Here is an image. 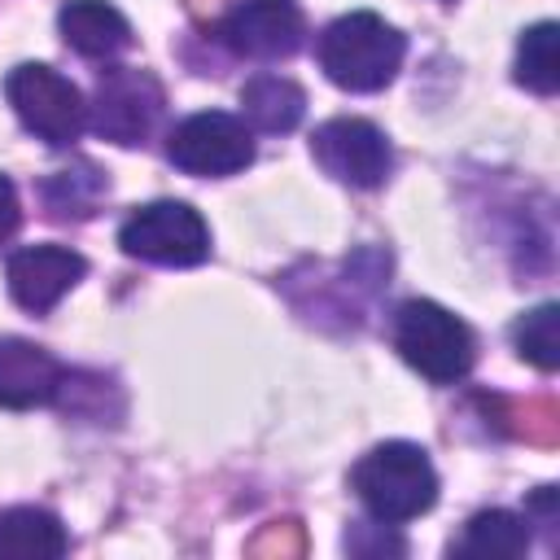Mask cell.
<instances>
[{
	"mask_svg": "<svg viewBox=\"0 0 560 560\" xmlns=\"http://www.w3.org/2000/svg\"><path fill=\"white\" fill-rule=\"evenodd\" d=\"M4 96H9L13 114L22 118V127L52 149L74 144L88 122L83 92L66 74H57L52 66H39V61L13 66L4 79Z\"/></svg>",
	"mask_w": 560,
	"mask_h": 560,
	"instance_id": "cell-4",
	"label": "cell"
},
{
	"mask_svg": "<svg viewBox=\"0 0 560 560\" xmlns=\"http://www.w3.org/2000/svg\"><path fill=\"white\" fill-rule=\"evenodd\" d=\"M512 346H516V354L529 359L534 368L556 372V363H560V306H556V302H542V306L525 311V315L512 324Z\"/></svg>",
	"mask_w": 560,
	"mask_h": 560,
	"instance_id": "cell-18",
	"label": "cell"
},
{
	"mask_svg": "<svg viewBox=\"0 0 560 560\" xmlns=\"http://www.w3.org/2000/svg\"><path fill=\"white\" fill-rule=\"evenodd\" d=\"M83 271H88V262L70 245H26V249L9 254V262H4L9 293L31 315H48L83 280Z\"/></svg>",
	"mask_w": 560,
	"mask_h": 560,
	"instance_id": "cell-10",
	"label": "cell"
},
{
	"mask_svg": "<svg viewBox=\"0 0 560 560\" xmlns=\"http://www.w3.org/2000/svg\"><path fill=\"white\" fill-rule=\"evenodd\" d=\"M66 368L26 337H0V407L26 411L57 398Z\"/></svg>",
	"mask_w": 560,
	"mask_h": 560,
	"instance_id": "cell-11",
	"label": "cell"
},
{
	"mask_svg": "<svg viewBox=\"0 0 560 560\" xmlns=\"http://www.w3.org/2000/svg\"><path fill=\"white\" fill-rule=\"evenodd\" d=\"M70 534L44 508H9L0 512V560H57L66 556Z\"/></svg>",
	"mask_w": 560,
	"mask_h": 560,
	"instance_id": "cell-14",
	"label": "cell"
},
{
	"mask_svg": "<svg viewBox=\"0 0 560 560\" xmlns=\"http://www.w3.org/2000/svg\"><path fill=\"white\" fill-rule=\"evenodd\" d=\"M525 547H529V521L508 508H486L468 516L451 551L468 560H512V556H525Z\"/></svg>",
	"mask_w": 560,
	"mask_h": 560,
	"instance_id": "cell-15",
	"label": "cell"
},
{
	"mask_svg": "<svg viewBox=\"0 0 560 560\" xmlns=\"http://www.w3.org/2000/svg\"><path fill=\"white\" fill-rule=\"evenodd\" d=\"M350 486H354L359 503L368 508V516L385 521V525L416 521L438 503V472H433L424 446H416V442L372 446L354 464Z\"/></svg>",
	"mask_w": 560,
	"mask_h": 560,
	"instance_id": "cell-1",
	"label": "cell"
},
{
	"mask_svg": "<svg viewBox=\"0 0 560 560\" xmlns=\"http://www.w3.org/2000/svg\"><path fill=\"white\" fill-rule=\"evenodd\" d=\"M61 39L92 61H105L131 44V22L109 0H66L57 13Z\"/></svg>",
	"mask_w": 560,
	"mask_h": 560,
	"instance_id": "cell-12",
	"label": "cell"
},
{
	"mask_svg": "<svg viewBox=\"0 0 560 560\" xmlns=\"http://www.w3.org/2000/svg\"><path fill=\"white\" fill-rule=\"evenodd\" d=\"M302 9L293 0H241L214 26V35L249 61H280L302 48Z\"/></svg>",
	"mask_w": 560,
	"mask_h": 560,
	"instance_id": "cell-9",
	"label": "cell"
},
{
	"mask_svg": "<svg viewBox=\"0 0 560 560\" xmlns=\"http://www.w3.org/2000/svg\"><path fill=\"white\" fill-rule=\"evenodd\" d=\"M394 350L433 385H455L472 372L477 341L459 315L429 298H411L394 311Z\"/></svg>",
	"mask_w": 560,
	"mask_h": 560,
	"instance_id": "cell-3",
	"label": "cell"
},
{
	"mask_svg": "<svg viewBox=\"0 0 560 560\" xmlns=\"http://www.w3.org/2000/svg\"><path fill=\"white\" fill-rule=\"evenodd\" d=\"M105 192H109V179H105V171H96L92 162L52 171V175L39 184V197H44V206H48L57 219H88V214H96V206H101Z\"/></svg>",
	"mask_w": 560,
	"mask_h": 560,
	"instance_id": "cell-16",
	"label": "cell"
},
{
	"mask_svg": "<svg viewBox=\"0 0 560 560\" xmlns=\"http://www.w3.org/2000/svg\"><path fill=\"white\" fill-rule=\"evenodd\" d=\"M18 223H22V206H18V188H13V179L9 175H0V245L18 232Z\"/></svg>",
	"mask_w": 560,
	"mask_h": 560,
	"instance_id": "cell-21",
	"label": "cell"
},
{
	"mask_svg": "<svg viewBox=\"0 0 560 560\" xmlns=\"http://www.w3.org/2000/svg\"><path fill=\"white\" fill-rule=\"evenodd\" d=\"M311 158L350 188H381L394 171V149L385 131L368 118H328L311 136Z\"/></svg>",
	"mask_w": 560,
	"mask_h": 560,
	"instance_id": "cell-8",
	"label": "cell"
},
{
	"mask_svg": "<svg viewBox=\"0 0 560 560\" xmlns=\"http://www.w3.org/2000/svg\"><path fill=\"white\" fill-rule=\"evenodd\" d=\"M525 521L529 525H542L547 534H556V521H560V503H556V486H538L525 503Z\"/></svg>",
	"mask_w": 560,
	"mask_h": 560,
	"instance_id": "cell-20",
	"label": "cell"
},
{
	"mask_svg": "<svg viewBox=\"0 0 560 560\" xmlns=\"http://www.w3.org/2000/svg\"><path fill=\"white\" fill-rule=\"evenodd\" d=\"M166 158L184 175L219 179V175H236L254 162V136H249L245 118L223 114V109H206V114H188L184 122L171 127Z\"/></svg>",
	"mask_w": 560,
	"mask_h": 560,
	"instance_id": "cell-6",
	"label": "cell"
},
{
	"mask_svg": "<svg viewBox=\"0 0 560 560\" xmlns=\"http://www.w3.org/2000/svg\"><path fill=\"white\" fill-rule=\"evenodd\" d=\"M346 551L350 556H402L407 547H402V538L385 525V521H376V525H350L346 529Z\"/></svg>",
	"mask_w": 560,
	"mask_h": 560,
	"instance_id": "cell-19",
	"label": "cell"
},
{
	"mask_svg": "<svg viewBox=\"0 0 560 560\" xmlns=\"http://www.w3.org/2000/svg\"><path fill=\"white\" fill-rule=\"evenodd\" d=\"M560 26L556 22H534L516 39V83H525L538 96H551L560 88Z\"/></svg>",
	"mask_w": 560,
	"mask_h": 560,
	"instance_id": "cell-17",
	"label": "cell"
},
{
	"mask_svg": "<svg viewBox=\"0 0 560 560\" xmlns=\"http://www.w3.org/2000/svg\"><path fill=\"white\" fill-rule=\"evenodd\" d=\"M166 96H162V83L149 74V70H136V66H109L101 70L96 79V96H92V131L101 140H114L122 149L131 144H144L158 114H162Z\"/></svg>",
	"mask_w": 560,
	"mask_h": 560,
	"instance_id": "cell-7",
	"label": "cell"
},
{
	"mask_svg": "<svg viewBox=\"0 0 560 560\" xmlns=\"http://www.w3.org/2000/svg\"><path fill=\"white\" fill-rule=\"evenodd\" d=\"M118 245L122 254L158 267H192L210 254V228L188 201H149L127 214Z\"/></svg>",
	"mask_w": 560,
	"mask_h": 560,
	"instance_id": "cell-5",
	"label": "cell"
},
{
	"mask_svg": "<svg viewBox=\"0 0 560 560\" xmlns=\"http://www.w3.org/2000/svg\"><path fill=\"white\" fill-rule=\"evenodd\" d=\"M407 39L376 13L359 9L324 26L319 35V70L346 92H381L402 70Z\"/></svg>",
	"mask_w": 560,
	"mask_h": 560,
	"instance_id": "cell-2",
	"label": "cell"
},
{
	"mask_svg": "<svg viewBox=\"0 0 560 560\" xmlns=\"http://www.w3.org/2000/svg\"><path fill=\"white\" fill-rule=\"evenodd\" d=\"M241 114L254 131H267V136H284L302 122L306 114V92L284 79V74H254L245 88H241Z\"/></svg>",
	"mask_w": 560,
	"mask_h": 560,
	"instance_id": "cell-13",
	"label": "cell"
}]
</instances>
